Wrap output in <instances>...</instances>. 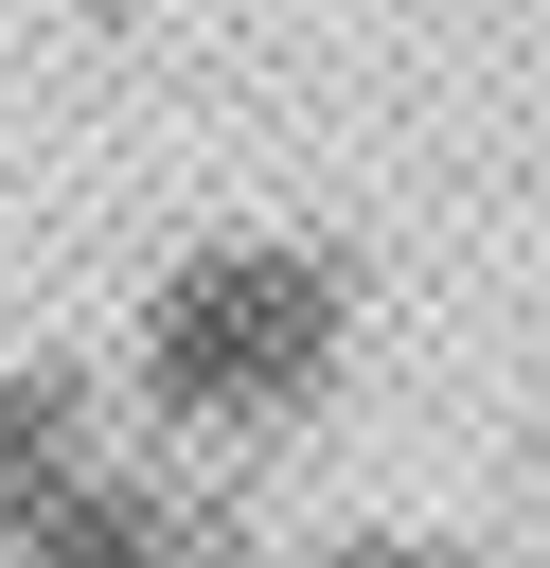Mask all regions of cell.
Here are the masks:
<instances>
[{
  "label": "cell",
  "mask_w": 550,
  "mask_h": 568,
  "mask_svg": "<svg viewBox=\"0 0 550 568\" xmlns=\"http://www.w3.org/2000/svg\"><path fill=\"white\" fill-rule=\"evenodd\" d=\"M319 355H337V284L302 248H213L142 302V426L160 444H248L319 390Z\"/></svg>",
  "instance_id": "6da1fadb"
}]
</instances>
